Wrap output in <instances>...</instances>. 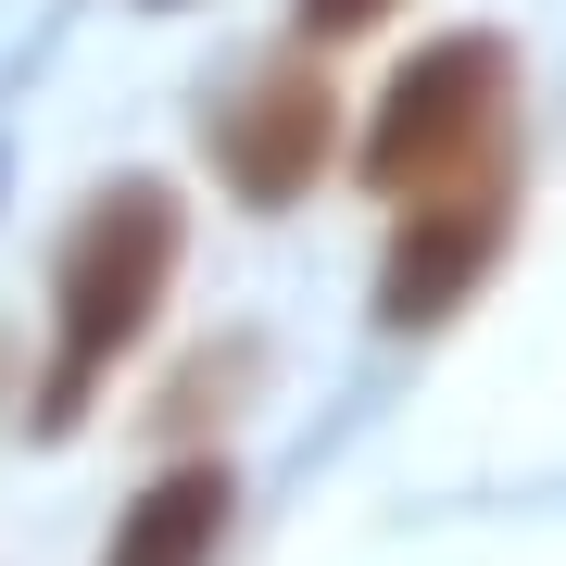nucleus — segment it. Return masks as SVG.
Returning <instances> with one entry per match:
<instances>
[{"label": "nucleus", "mask_w": 566, "mask_h": 566, "mask_svg": "<svg viewBox=\"0 0 566 566\" xmlns=\"http://www.w3.org/2000/svg\"><path fill=\"white\" fill-rule=\"evenodd\" d=\"M177 277H189V202L151 164L102 177L51 227V340L25 365V428H39V441L102 416V390L139 365V340L164 327V303H177Z\"/></svg>", "instance_id": "f257e3e1"}, {"label": "nucleus", "mask_w": 566, "mask_h": 566, "mask_svg": "<svg viewBox=\"0 0 566 566\" xmlns=\"http://www.w3.org/2000/svg\"><path fill=\"white\" fill-rule=\"evenodd\" d=\"M516 102H528V76H516L504 25H441L378 76L365 126L340 139V177L365 202H428L479 164H516Z\"/></svg>", "instance_id": "f03ea898"}, {"label": "nucleus", "mask_w": 566, "mask_h": 566, "mask_svg": "<svg viewBox=\"0 0 566 566\" xmlns=\"http://www.w3.org/2000/svg\"><path fill=\"white\" fill-rule=\"evenodd\" d=\"M340 139H353V114H340V76H327V51H252L240 76L202 102V164H214V189L240 214H303L327 177H340Z\"/></svg>", "instance_id": "7ed1b4c3"}, {"label": "nucleus", "mask_w": 566, "mask_h": 566, "mask_svg": "<svg viewBox=\"0 0 566 566\" xmlns=\"http://www.w3.org/2000/svg\"><path fill=\"white\" fill-rule=\"evenodd\" d=\"M516 202H528L516 164H479V177L428 189V202H390V252H378V277H365V315H378L390 340L453 327L491 277H504V252H516Z\"/></svg>", "instance_id": "20e7f679"}, {"label": "nucleus", "mask_w": 566, "mask_h": 566, "mask_svg": "<svg viewBox=\"0 0 566 566\" xmlns=\"http://www.w3.org/2000/svg\"><path fill=\"white\" fill-rule=\"evenodd\" d=\"M227 542H240V465L227 453H164L126 491L102 566H227Z\"/></svg>", "instance_id": "39448f33"}, {"label": "nucleus", "mask_w": 566, "mask_h": 566, "mask_svg": "<svg viewBox=\"0 0 566 566\" xmlns=\"http://www.w3.org/2000/svg\"><path fill=\"white\" fill-rule=\"evenodd\" d=\"M264 365H277V353H264L252 327H227V340H202L177 378H151V416H139V428H151V453H214V428L264 390Z\"/></svg>", "instance_id": "423d86ee"}, {"label": "nucleus", "mask_w": 566, "mask_h": 566, "mask_svg": "<svg viewBox=\"0 0 566 566\" xmlns=\"http://www.w3.org/2000/svg\"><path fill=\"white\" fill-rule=\"evenodd\" d=\"M390 13H403V0H290V39L303 51H365Z\"/></svg>", "instance_id": "0eeeda50"}, {"label": "nucleus", "mask_w": 566, "mask_h": 566, "mask_svg": "<svg viewBox=\"0 0 566 566\" xmlns=\"http://www.w3.org/2000/svg\"><path fill=\"white\" fill-rule=\"evenodd\" d=\"M0 416L25 428V340H13V327H0Z\"/></svg>", "instance_id": "6e6552de"}, {"label": "nucleus", "mask_w": 566, "mask_h": 566, "mask_svg": "<svg viewBox=\"0 0 566 566\" xmlns=\"http://www.w3.org/2000/svg\"><path fill=\"white\" fill-rule=\"evenodd\" d=\"M151 13H164V0H151Z\"/></svg>", "instance_id": "1a4fd4ad"}]
</instances>
